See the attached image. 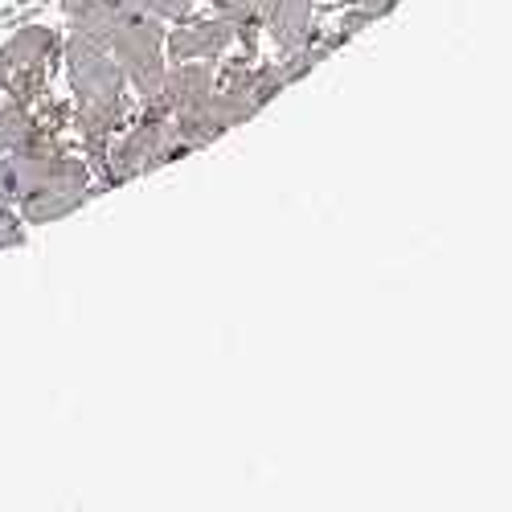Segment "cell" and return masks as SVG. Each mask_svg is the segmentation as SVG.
<instances>
[{
	"instance_id": "obj_1",
	"label": "cell",
	"mask_w": 512,
	"mask_h": 512,
	"mask_svg": "<svg viewBox=\"0 0 512 512\" xmlns=\"http://www.w3.org/2000/svg\"><path fill=\"white\" fill-rule=\"evenodd\" d=\"M50 50V33H41V29H25V33H17L9 46H5V54H0V78L9 82V87L25 99V95H33L29 87H33V70H37V62H41V54Z\"/></svg>"
},
{
	"instance_id": "obj_2",
	"label": "cell",
	"mask_w": 512,
	"mask_h": 512,
	"mask_svg": "<svg viewBox=\"0 0 512 512\" xmlns=\"http://www.w3.org/2000/svg\"><path fill=\"white\" fill-rule=\"evenodd\" d=\"M29 140H33V123H29V115H25L21 107H5V111H0V148L17 152V148H25Z\"/></svg>"
},
{
	"instance_id": "obj_3",
	"label": "cell",
	"mask_w": 512,
	"mask_h": 512,
	"mask_svg": "<svg viewBox=\"0 0 512 512\" xmlns=\"http://www.w3.org/2000/svg\"><path fill=\"white\" fill-rule=\"evenodd\" d=\"M9 218H0V242H13V230H5Z\"/></svg>"
}]
</instances>
